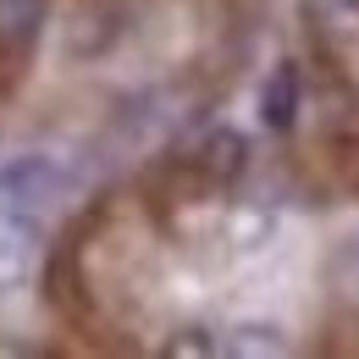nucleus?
<instances>
[{
    "instance_id": "obj_1",
    "label": "nucleus",
    "mask_w": 359,
    "mask_h": 359,
    "mask_svg": "<svg viewBox=\"0 0 359 359\" xmlns=\"http://www.w3.org/2000/svg\"><path fill=\"white\" fill-rule=\"evenodd\" d=\"M72 182H78L72 166L45 155V149L11 155L0 166V210H11V216H45V210H55L72 194Z\"/></svg>"
},
{
    "instance_id": "obj_2",
    "label": "nucleus",
    "mask_w": 359,
    "mask_h": 359,
    "mask_svg": "<svg viewBox=\"0 0 359 359\" xmlns=\"http://www.w3.org/2000/svg\"><path fill=\"white\" fill-rule=\"evenodd\" d=\"M304 28L326 61H359V0H304Z\"/></svg>"
},
{
    "instance_id": "obj_3",
    "label": "nucleus",
    "mask_w": 359,
    "mask_h": 359,
    "mask_svg": "<svg viewBox=\"0 0 359 359\" xmlns=\"http://www.w3.org/2000/svg\"><path fill=\"white\" fill-rule=\"evenodd\" d=\"M34 266H39V216L0 210V293L28 287Z\"/></svg>"
},
{
    "instance_id": "obj_4",
    "label": "nucleus",
    "mask_w": 359,
    "mask_h": 359,
    "mask_svg": "<svg viewBox=\"0 0 359 359\" xmlns=\"http://www.w3.org/2000/svg\"><path fill=\"white\" fill-rule=\"evenodd\" d=\"M194 172L210 177V182H238L249 172V138L238 128H210L194 144Z\"/></svg>"
},
{
    "instance_id": "obj_5",
    "label": "nucleus",
    "mask_w": 359,
    "mask_h": 359,
    "mask_svg": "<svg viewBox=\"0 0 359 359\" xmlns=\"http://www.w3.org/2000/svg\"><path fill=\"white\" fill-rule=\"evenodd\" d=\"M50 22V0H0V50L22 55Z\"/></svg>"
},
{
    "instance_id": "obj_6",
    "label": "nucleus",
    "mask_w": 359,
    "mask_h": 359,
    "mask_svg": "<svg viewBox=\"0 0 359 359\" xmlns=\"http://www.w3.org/2000/svg\"><path fill=\"white\" fill-rule=\"evenodd\" d=\"M299 94H304V78H299V67L293 61H276L266 78V89H260V116H266V128H293V116H299Z\"/></svg>"
},
{
    "instance_id": "obj_7",
    "label": "nucleus",
    "mask_w": 359,
    "mask_h": 359,
    "mask_svg": "<svg viewBox=\"0 0 359 359\" xmlns=\"http://www.w3.org/2000/svg\"><path fill=\"white\" fill-rule=\"evenodd\" d=\"M226 354H287V337H282V326H271V320H238L232 332H226V343H222Z\"/></svg>"
},
{
    "instance_id": "obj_8",
    "label": "nucleus",
    "mask_w": 359,
    "mask_h": 359,
    "mask_svg": "<svg viewBox=\"0 0 359 359\" xmlns=\"http://www.w3.org/2000/svg\"><path fill=\"white\" fill-rule=\"evenodd\" d=\"M166 354H222V343H216L205 326H182V337L166 343Z\"/></svg>"
}]
</instances>
